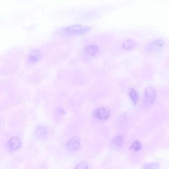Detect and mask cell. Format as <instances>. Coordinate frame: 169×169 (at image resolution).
<instances>
[{"label":"cell","instance_id":"cell-10","mask_svg":"<svg viewBox=\"0 0 169 169\" xmlns=\"http://www.w3.org/2000/svg\"><path fill=\"white\" fill-rule=\"evenodd\" d=\"M123 140L121 136H118L113 138V142L116 146H120L122 145Z\"/></svg>","mask_w":169,"mask_h":169},{"label":"cell","instance_id":"cell-3","mask_svg":"<svg viewBox=\"0 0 169 169\" xmlns=\"http://www.w3.org/2000/svg\"><path fill=\"white\" fill-rule=\"evenodd\" d=\"M164 45V42L161 39L155 40L146 46V50L148 52L158 50Z\"/></svg>","mask_w":169,"mask_h":169},{"label":"cell","instance_id":"cell-11","mask_svg":"<svg viewBox=\"0 0 169 169\" xmlns=\"http://www.w3.org/2000/svg\"><path fill=\"white\" fill-rule=\"evenodd\" d=\"M141 148V144L138 141H136L133 143L131 148L137 151L139 150Z\"/></svg>","mask_w":169,"mask_h":169},{"label":"cell","instance_id":"cell-2","mask_svg":"<svg viewBox=\"0 0 169 169\" xmlns=\"http://www.w3.org/2000/svg\"><path fill=\"white\" fill-rule=\"evenodd\" d=\"M156 95V90L153 86H148L145 89L144 97L147 102L149 103L153 102L155 98Z\"/></svg>","mask_w":169,"mask_h":169},{"label":"cell","instance_id":"cell-4","mask_svg":"<svg viewBox=\"0 0 169 169\" xmlns=\"http://www.w3.org/2000/svg\"><path fill=\"white\" fill-rule=\"evenodd\" d=\"M80 141L79 138L74 136L70 139L66 143V146L70 151H74L79 148Z\"/></svg>","mask_w":169,"mask_h":169},{"label":"cell","instance_id":"cell-12","mask_svg":"<svg viewBox=\"0 0 169 169\" xmlns=\"http://www.w3.org/2000/svg\"><path fill=\"white\" fill-rule=\"evenodd\" d=\"M45 130L43 128L40 127L37 130V135L39 137H43L46 135Z\"/></svg>","mask_w":169,"mask_h":169},{"label":"cell","instance_id":"cell-14","mask_svg":"<svg viewBox=\"0 0 169 169\" xmlns=\"http://www.w3.org/2000/svg\"><path fill=\"white\" fill-rule=\"evenodd\" d=\"M57 111L58 113H59V114H64L65 113V112L64 109H63L61 108H58Z\"/></svg>","mask_w":169,"mask_h":169},{"label":"cell","instance_id":"cell-8","mask_svg":"<svg viewBox=\"0 0 169 169\" xmlns=\"http://www.w3.org/2000/svg\"><path fill=\"white\" fill-rule=\"evenodd\" d=\"M136 45L135 41L131 39H129L125 41L123 44L124 49L126 50H129L134 48Z\"/></svg>","mask_w":169,"mask_h":169},{"label":"cell","instance_id":"cell-9","mask_svg":"<svg viewBox=\"0 0 169 169\" xmlns=\"http://www.w3.org/2000/svg\"><path fill=\"white\" fill-rule=\"evenodd\" d=\"M130 97L135 104H136L138 100L139 95L137 92L133 88H131L129 91Z\"/></svg>","mask_w":169,"mask_h":169},{"label":"cell","instance_id":"cell-13","mask_svg":"<svg viewBox=\"0 0 169 169\" xmlns=\"http://www.w3.org/2000/svg\"><path fill=\"white\" fill-rule=\"evenodd\" d=\"M78 167H79V168H86V167L87 166L85 163H84V162H83L78 165Z\"/></svg>","mask_w":169,"mask_h":169},{"label":"cell","instance_id":"cell-6","mask_svg":"<svg viewBox=\"0 0 169 169\" xmlns=\"http://www.w3.org/2000/svg\"><path fill=\"white\" fill-rule=\"evenodd\" d=\"M10 147L14 150L19 149L21 146V141L20 138L18 137H14L10 139L9 141Z\"/></svg>","mask_w":169,"mask_h":169},{"label":"cell","instance_id":"cell-5","mask_svg":"<svg viewBox=\"0 0 169 169\" xmlns=\"http://www.w3.org/2000/svg\"><path fill=\"white\" fill-rule=\"evenodd\" d=\"M85 50L89 56L90 57H94L98 53L99 48L97 45L93 44L87 47Z\"/></svg>","mask_w":169,"mask_h":169},{"label":"cell","instance_id":"cell-1","mask_svg":"<svg viewBox=\"0 0 169 169\" xmlns=\"http://www.w3.org/2000/svg\"><path fill=\"white\" fill-rule=\"evenodd\" d=\"M90 28L88 26L80 25H74L68 27L66 31L70 34L81 35L89 31Z\"/></svg>","mask_w":169,"mask_h":169},{"label":"cell","instance_id":"cell-7","mask_svg":"<svg viewBox=\"0 0 169 169\" xmlns=\"http://www.w3.org/2000/svg\"><path fill=\"white\" fill-rule=\"evenodd\" d=\"M98 118L102 120H105L109 117V112L104 107H101L98 110L97 113Z\"/></svg>","mask_w":169,"mask_h":169}]
</instances>
